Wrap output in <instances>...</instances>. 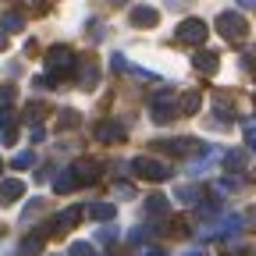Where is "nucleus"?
<instances>
[{
	"label": "nucleus",
	"instance_id": "nucleus-34",
	"mask_svg": "<svg viewBox=\"0 0 256 256\" xmlns=\"http://www.w3.org/2000/svg\"><path fill=\"white\" fill-rule=\"evenodd\" d=\"M118 196L121 200H132V185H118Z\"/></svg>",
	"mask_w": 256,
	"mask_h": 256
},
{
	"label": "nucleus",
	"instance_id": "nucleus-4",
	"mask_svg": "<svg viewBox=\"0 0 256 256\" xmlns=\"http://www.w3.org/2000/svg\"><path fill=\"white\" fill-rule=\"evenodd\" d=\"M206 36H210V28H206L203 18H185V22L178 25V32H174V40H178L182 46H203Z\"/></svg>",
	"mask_w": 256,
	"mask_h": 256
},
{
	"label": "nucleus",
	"instance_id": "nucleus-19",
	"mask_svg": "<svg viewBox=\"0 0 256 256\" xmlns=\"http://www.w3.org/2000/svg\"><path fill=\"white\" fill-rule=\"evenodd\" d=\"M0 28H4L8 36H11V32H22V28H25V14H18V11H8L4 18H0Z\"/></svg>",
	"mask_w": 256,
	"mask_h": 256
},
{
	"label": "nucleus",
	"instance_id": "nucleus-24",
	"mask_svg": "<svg viewBox=\"0 0 256 256\" xmlns=\"http://www.w3.org/2000/svg\"><path fill=\"white\" fill-rule=\"evenodd\" d=\"M217 121H224V124H228V121H235V107H228V96H224V92H217Z\"/></svg>",
	"mask_w": 256,
	"mask_h": 256
},
{
	"label": "nucleus",
	"instance_id": "nucleus-7",
	"mask_svg": "<svg viewBox=\"0 0 256 256\" xmlns=\"http://www.w3.org/2000/svg\"><path fill=\"white\" fill-rule=\"evenodd\" d=\"M92 132H96V139H100V142H124V139H128L121 121H100Z\"/></svg>",
	"mask_w": 256,
	"mask_h": 256
},
{
	"label": "nucleus",
	"instance_id": "nucleus-2",
	"mask_svg": "<svg viewBox=\"0 0 256 256\" xmlns=\"http://www.w3.org/2000/svg\"><path fill=\"white\" fill-rule=\"evenodd\" d=\"M128 168H132L136 178L142 182H168L171 178V164H164V160H153V156H136V160H128Z\"/></svg>",
	"mask_w": 256,
	"mask_h": 256
},
{
	"label": "nucleus",
	"instance_id": "nucleus-1",
	"mask_svg": "<svg viewBox=\"0 0 256 256\" xmlns=\"http://www.w3.org/2000/svg\"><path fill=\"white\" fill-rule=\"evenodd\" d=\"M72 68H78V60H75V50L72 46H50L46 50V75H40L36 78V86H57V75H68Z\"/></svg>",
	"mask_w": 256,
	"mask_h": 256
},
{
	"label": "nucleus",
	"instance_id": "nucleus-39",
	"mask_svg": "<svg viewBox=\"0 0 256 256\" xmlns=\"http://www.w3.org/2000/svg\"><path fill=\"white\" fill-rule=\"evenodd\" d=\"M242 256H256V246L252 249H242Z\"/></svg>",
	"mask_w": 256,
	"mask_h": 256
},
{
	"label": "nucleus",
	"instance_id": "nucleus-3",
	"mask_svg": "<svg viewBox=\"0 0 256 256\" xmlns=\"http://www.w3.org/2000/svg\"><path fill=\"white\" fill-rule=\"evenodd\" d=\"M217 32L228 43H242L246 36H249V22L238 14V11H224L220 18H217Z\"/></svg>",
	"mask_w": 256,
	"mask_h": 256
},
{
	"label": "nucleus",
	"instance_id": "nucleus-21",
	"mask_svg": "<svg viewBox=\"0 0 256 256\" xmlns=\"http://www.w3.org/2000/svg\"><path fill=\"white\" fill-rule=\"evenodd\" d=\"M40 160H36V153L32 150H22V153H14V160H11V168L14 171H28V168H36Z\"/></svg>",
	"mask_w": 256,
	"mask_h": 256
},
{
	"label": "nucleus",
	"instance_id": "nucleus-23",
	"mask_svg": "<svg viewBox=\"0 0 256 256\" xmlns=\"http://www.w3.org/2000/svg\"><path fill=\"white\" fill-rule=\"evenodd\" d=\"M238 188H242V182H238V178H220V182H214V192H217V200L232 196V192H238Z\"/></svg>",
	"mask_w": 256,
	"mask_h": 256
},
{
	"label": "nucleus",
	"instance_id": "nucleus-9",
	"mask_svg": "<svg viewBox=\"0 0 256 256\" xmlns=\"http://www.w3.org/2000/svg\"><path fill=\"white\" fill-rule=\"evenodd\" d=\"M156 150H168V153H174V156H185V153H196L200 142H196V139H160Z\"/></svg>",
	"mask_w": 256,
	"mask_h": 256
},
{
	"label": "nucleus",
	"instance_id": "nucleus-26",
	"mask_svg": "<svg viewBox=\"0 0 256 256\" xmlns=\"http://www.w3.org/2000/svg\"><path fill=\"white\" fill-rule=\"evenodd\" d=\"M82 118H78V110H60V118H57V124L60 128H75Z\"/></svg>",
	"mask_w": 256,
	"mask_h": 256
},
{
	"label": "nucleus",
	"instance_id": "nucleus-15",
	"mask_svg": "<svg viewBox=\"0 0 256 256\" xmlns=\"http://www.w3.org/2000/svg\"><path fill=\"white\" fill-rule=\"evenodd\" d=\"M54 188H57V192H75V188H78V174H75V168L57 171V174H54Z\"/></svg>",
	"mask_w": 256,
	"mask_h": 256
},
{
	"label": "nucleus",
	"instance_id": "nucleus-38",
	"mask_svg": "<svg viewBox=\"0 0 256 256\" xmlns=\"http://www.w3.org/2000/svg\"><path fill=\"white\" fill-rule=\"evenodd\" d=\"M242 8H249V11H256V0H238Z\"/></svg>",
	"mask_w": 256,
	"mask_h": 256
},
{
	"label": "nucleus",
	"instance_id": "nucleus-28",
	"mask_svg": "<svg viewBox=\"0 0 256 256\" xmlns=\"http://www.w3.org/2000/svg\"><path fill=\"white\" fill-rule=\"evenodd\" d=\"M72 256H96V246L92 242H75L72 246Z\"/></svg>",
	"mask_w": 256,
	"mask_h": 256
},
{
	"label": "nucleus",
	"instance_id": "nucleus-10",
	"mask_svg": "<svg viewBox=\"0 0 256 256\" xmlns=\"http://www.w3.org/2000/svg\"><path fill=\"white\" fill-rule=\"evenodd\" d=\"M75 168V174H78V185H86V182H96V178H100V171H104V164H100V160H78V164H72Z\"/></svg>",
	"mask_w": 256,
	"mask_h": 256
},
{
	"label": "nucleus",
	"instance_id": "nucleus-8",
	"mask_svg": "<svg viewBox=\"0 0 256 256\" xmlns=\"http://www.w3.org/2000/svg\"><path fill=\"white\" fill-rule=\"evenodd\" d=\"M128 22H132L136 28H153V25L160 22V11H156V8H146V4H139V8H132Z\"/></svg>",
	"mask_w": 256,
	"mask_h": 256
},
{
	"label": "nucleus",
	"instance_id": "nucleus-11",
	"mask_svg": "<svg viewBox=\"0 0 256 256\" xmlns=\"http://www.w3.org/2000/svg\"><path fill=\"white\" fill-rule=\"evenodd\" d=\"M86 217L96 220V224H107V220L118 217V206H114V203H89V206H86Z\"/></svg>",
	"mask_w": 256,
	"mask_h": 256
},
{
	"label": "nucleus",
	"instance_id": "nucleus-5",
	"mask_svg": "<svg viewBox=\"0 0 256 256\" xmlns=\"http://www.w3.org/2000/svg\"><path fill=\"white\" fill-rule=\"evenodd\" d=\"M150 107H153L150 114H153L156 124H168V121H174V114H178V110H174V107H178V104H174V92H156Z\"/></svg>",
	"mask_w": 256,
	"mask_h": 256
},
{
	"label": "nucleus",
	"instance_id": "nucleus-40",
	"mask_svg": "<svg viewBox=\"0 0 256 256\" xmlns=\"http://www.w3.org/2000/svg\"><path fill=\"white\" fill-rule=\"evenodd\" d=\"M185 256H206V252H203V249H196V252H185Z\"/></svg>",
	"mask_w": 256,
	"mask_h": 256
},
{
	"label": "nucleus",
	"instance_id": "nucleus-29",
	"mask_svg": "<svg viewBox=\"0 0 256 256\" xmlns=\"http://www.w3.org/2000/svg\"><path fill=\"white\" fill-rule=\"evenodd\" d=\"M14 96H18L14 86H0V107H11V104H14Z\"/></svg>",
	"mask_w": 256,
	"mask_h": 256
},
{
	"label": "nucleus",
	"instance_id": "nucleus-20",
	"mask_svg": "<svg viewBox=\"0 0 256 256\" xmlns=\"http://www.w3.org/2000/svg\"><path fill=\"white\" fill-rule=\"evenodd\" d=\"M178 107H182V114H196V110L203 107V96H200V92H182Z\"/></svg>",
	"mask_w": 256,
	"mask_h": 256
},
{
	"label": "nucleus",
	"instance_id": "nucleus-22",
	"mask_svg": "<svg viewBox=\"0 0 256 256\" xmlns=\"http://www.w3.org/2000/svg\"><path fill=\"white\" fill-rule=\"evenodd\" d=\"M156 232H164V224H139V228H136L132 235H128V238H132V242L139 246V242H146V238H153Z\"/></svg>",
	"mask_w": 256,
	"mask_h": 256
},
{
	"label": "nucleus",
	"instance_id": "nucleus-14",
	"mask_svg": "<svg viewBox=\"0 0 256 256\" xmlns=\"http://www.w3.org/2000/svg\"><path fill=\"white\" fill-rule=\"evenodd\" d=\"M22 192H25V185H22L18 178H8V182H0V203H4V206L18 203V200H22Z\"/></svg>",
	"mask_w": 256,
	"mask_h": 256
},
{
	"label": "nucleus",
	"instance_id": "nucleus-35",
	"mask_svg": "<svg viewBox=\"0 0 256 256\" xmlns=\"http://www.w3.org/2000/svg\"><path fill=\"white\" fill-rule=\"evenodd\" d=\"M139 256H168V249H142Z\"/></svg>",
	"mask_w": 256,
	"mask_h": 256
},
{
	"label": "nucleus",
	"instance_id": "nucleus-32",
	"mask_svg": "<svg viewBox=\"0 0 256 256\" xmlns=\"http://www.w3.org/2000/svg\"><path fill=\"white\" fill-rule=\"evenodd\" d=\"M188 4H192V0H168V8H171V11H185Z\"/></svg>",
	"mask_w": 256,
	"mask_h": 256
},
{
	"label": "nucleus",
	"instance_id": "nucleus-42",
	"mask_svg": "<svg viewBox=\"0 0 256 256\" xmlns=\"http://www.w3.org/2000/svg\"><path fill=\"white\" fill-rule=\"evenodd\" d=\"M0 174H4V160H0Z\"/></svg>",
	"mask_w": 256,
	"mask_h": 256
},
{
	"label": "nucleus",
	"instance_id": "nucleus-37",
	"mask_svg": "<svg viewBox=\"0 0 256 256\" xmlns=\"http://www.w3.org/2000/svg\"><path fill=\"white\" fill-rule=\"evenodd\" d=\"M246 217H249V220H246V224H249V228H256V206H252V210H249Z\"/></svg>",
	"mask_w": 256,
	"mask_h": 256
},
{
	"label": "nucleus",
	"instance_id": "nucleus-27",
	"mask_svg": "<svg viewBox=\"0 0 256 256\" xmlns=\"http://www.w3.org/2000/svg\"><path fill=\"white\" fill-rule=\"evenodd\" d=\"M110 68H114V72H128V75H132V60H128L124 54H114V57H110Z\"/></svg>",
	"mask_w": 256,
	"mask_h": 256
},
{
	"label": "nucleus",
	"instance_id": "nucleus-31",
	"mask_svg": "<svg viewBox=\"0 0 256 256\" xmlns=\"http://www.w3.org/2000/svg\"><path fill=\"white\" fill-rule=\"evenodd\" d=\"M96 238H100V242H110V238H118V232H114V228H110V224H107V228H104L100 235H96Z\"/></svg>",
	"mask_w": 256,
	"mask_h": 256
},
{
	"label": "nucleus",
	"instance_id": "nucleus-12",
	"mask_svg": "<svg viewBox=\"0 0 256 256\" xmlns=\"http://www.w3.org/2000/svg\"><path fill=\"white\" fill-rule=\"evenodd\" d=\"M192 64H196V72H203V75H217V68H220V57H217L214 50H200L196 57H192Z\"/></svg>",
	"mask_w": 256,
	"mask_h": 256
},
{
	"label": "nucleus",
	"instance_id": "nucleus-36",
	"mask_svg": "<svg viewBox=\"0 0 256 256\" xmlns=\"http://www.w3.org/2000/svg\"><path fill=\"white\" fill-rule=\"evenodd\" d=\"M4 50H8V32L0 28V54H4Z\"/></svg>",
	"mask_w": 256,
	"mask_h": 256
},
{
	"label": "nucleus",
	"instance_id": "nucleus-13",
	"mask_svg": "<svg viewBox=\"0 0 256 256\" xmlns=\"http://www.w3.org/2000/svg\"><path fill=\"white\" fill-rule=\"evenodd\" d=\"M96 82H100V68H96L92 60H82L78 64V89H96Z\"/></svg>",
	"mask_w": 256,
	"mask_h": 256
},
{
	"label": "nucleus",
	"instance_id": "nucleus-41",
	"mask_svg": "<svg viewBox=\"0 0 256 256\" xmlns=\"http://www.w3.org/2000/svg\"><path fill=\"white\" fill-rule=\"evenodd\" d=\"M110 4H114V8H121V4H128V0H110Z\"/></svg>",
	"mask_w": 256,
	"mask_h": 256
},
{
	"label": "nucleus",
	"instance_id": "nucleus-30",
	"mask_svg": "<svg viewBox=\"0 0 256 256\" xmlns=\"http://www.w3.org/2000/svg\"><path fill=\"white\" fill-rule=\"evenodd\" d=\"M28 139H32V142H43V139H46V128H43V124H28Z\"/></svg>",
	"mask_w": 256,
	"mask_h": 256
},
{
	"label": "nucleus",
	"instance_id": "nucleus-33",
	"mask_svg": "<svg viewBox=\"0 0 256 256\" xmlns=\"http://www.w3.org/2000/svg\"><path fill=\"white\" fill-rule=\"evenodd\" d=\"M246 136H249V139H256V118H249V121H246Z\"/></svg>",
	"mask_w": 256,
	"mask_h": 256
},
{
	"label": "nucleus",
	"instance_id": "nucleus-17",
	"mask_svg": "<svg viewBox=\"0 0 256 256\" xmlns=\"http://www.w3.org/2000/svg\"><path fill=\"white\" fill-rule=\"evenodd\" d=\"M246 164H249V153H246V150H228V153H224V168H228V171L238 174Z\"/></svg>",
	"mask_w": 256,
	"mask_h": 256
},
{
	"label": "nucleus",
	"instance_id": "nucleus-6",
	"mask_svg": "<svg viewBox=\"0 0 256 256\" xmlns=\"http://www.w3.org/2000/svg\"><path fill=\"white\" fill-rule=\"evenodd\" d=\"M14 139H18V114L14 107H0V142L14 146Z\"/></svg>",
	"mask_w": 256,
	"mask_h": 256
},
{
	"label": "nucleus",
	"instance_id": "nucleus-18",
	"mask_svg": "<svg viewBox=\"0 0 256 256\" xmlns=\"http://www.w3.org/2000/svg\"><path fill=\"white\" fill-rule=\"evenodd\" d=\"M174 200L185 203V206H192V203H203V192H200V185H182L174 192Z\"/></svg>",
	"mask_w": 256,
	"mask_h": 256
},
{
	"label": "nucleus",
	"instance_id": "nucleus-25",
	"mask_svg": "<svg viewBox=\"0 0 256 256\" xmlns=\"http://www.w3.org/2000/svg\"><path fill=\"white\" fill-rule=\"evenodd\" d=\"M40 249H43V235H32V238L22 242V252H25V256H36Z\"/></svg>",
	"mask_w": 256,
	"mask_h": 256
},
{
	"label": "nucleus",
	"instance_id": "nucleus-16",
	"mask_svg": "<svg viewBox=\"0 0 256 256\" xmlns=\"http://www.w3.org/2000/svg\"><path fill=\"white\" fill-rule=\"evenodd\" d=\"M168 210H171V200L164 196V192H153V196L146 200V214L150 217H164Z\"/></svg>",
	"mask_w": 256,
	"mask_h": 256
}]
</instances>
